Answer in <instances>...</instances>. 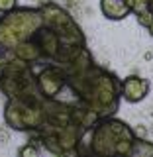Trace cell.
I'll return each mask as SVG.
<instances>
[{"instance_id":"cell-1","label":"cell","mask_w":153,"mask_h":157,"mask_svg":"<svg viewBox=\"0 0 153 157\" xmlns=\"http://www.w3.org/2000/svg\"><path fill=\"white\" fill-rule=\"evenodd\" d=\"M67 88L100 118L112 116L120 106L122 82L96 63H90L81 71L67 73Z\"/></svg>"},{"instance_id":"cell-2","label":"cell","mask_w":153,"mask_h":157,"mask_svg":"<svg viewBox=\"0 0 153 157\" xmlns=\"http://www.w3.org/2000/svg\"><path fill=\"white\" fill-rule=\"evenodd\" d=\"M136 141H137V136L134 134V130L126 122L108 116V118L98 120V124L90 130L88 153L134 157Z\"/></svg>"},{"instance_id":"cell-3","label":"cell","mask_w":153,"mask_h":157,"mask_svg":"<svg viewBox=\"0 0 153 157\" xmlns=\"http://www.w3.org/2000/svg\"><path fill=\"white\" fill-rule=\"evenodd\" d=\"M43 26L39 8H16L0 16V53H12L18 43L32 39Z\"/></svg>"},{"instance_id":"cell-4","label":"cell","mask_w":153,"mask_h":157,"mask_svg":"<svg viewBox=\"0 0 153 157\" xmlns=\"http://www.w3.org/2000/svg\"><path fill=\"white\" fill-rule=\"evenodd\" d=\"M45 96L41 92L24 98H8L4 104V122L8 128L18 132H36L45 124Z\"/></svg>"},{"instance_id":"cell-5","label":"cell","mask_w":153,"mask_h":157,"mask_svg":"<svg viewBox=\"0 0 153 157\" xmlns=\"http://www.w3.org/2000/svg\"><path fill=\"white\" fill-rule=\"evenodd\" d=\"M39 10H41V16H43V26L57 32L65 43L73 47H86L85 33L81 32L78 24L71 18V14L67 10H63L61 6H57L53 2L43 4Z\"/></svg>"},{"instance_id":"cell-6","label":"cell","mask_w":153,"mask_h":157,"mask_svg":"<svg viewBox=\"0 0 153 157\" xmlns=\"http://www.w3.org/2000/svg\"><path fill=\"white\" fill-rule=\"evenodd\" d=\"M39 92L47 98H57L67 88V69L59 63H49L37 73Z\"/></svg>"},{"instance_id":"cell-7","label":"cell","mask_w":153,"mask_h":157,"mask_svg":"<svg viewBox=\"0 0 153 157\" xmlns=\"http://www.w3.org/2000/svg\"><path fill=\"white\" fill-rule=\"evenodd\" d=\"M149 94V81L140 75H130L122 81V98L132 104H137Z\"/></svg>"},{"instance_id":"cell-8","label":"cell","mask_w":153,"mask_h":157,"mask_svg":"<svg viewBox=\"0 0 153 157\" xmlns=\"http://www.w3.org/2000/svg\"><path fill=\"white\" fill-rule=\"evenodd\" d=\"M100 12L108 20H124L132 14L128 0H100Z\"/></svg>"},{"instance_id":"cell-9","label":"cell","mask_w":153,"mask_h":157,"mask_svg":"<svg viewBox=\"0 0 153 157\" xmlns=\"http://www.w3.org/2000/svg\"><path fill=\"white\" fill-rule=\"evenodd\" d=\"M12 57L20 59V61H26V63H36L41 59V49L33 39H26V41L18 43L12 49Z\"/></svg>"},{"instance_id":"cell-10","label":"cell","mask_w":153,"mask_h":157,"mask_svg":"<svg viewBox=\"0 0 153 157\" xmlns=\"http://www.w3.org/2000/svg\"><path fill=\"white\" fill-rule=\"evenodd\" d=\"M149 2L151 0H128V4L132 8V14L137 18L140 26H143V28H147L149 22L153 20V12L149 8Z\"/></svg>"},{"instance_id":"cell-11","label":"cell","mask_w":153,"mask_h":157,"mask_svg":"<svg viewBox=\"0 0 153 157\" xmlns=\"http://www.w3.org/2000/svg\"><path fill=\"white\" fill-rule=\"evenodd\" d=\"M134 157H153V144L137 137L136 147H134Z\"/></svg>"},{"instance_id":"cell-12","label":"cell","mask_w":153,"mask_h":157,"mask_svg":"<svg viewBox=\"0 0 153 157\" xmlns=\"http://www.w3.org/2000/svg\"><path fill=\"white\" fill-rule=\"evenodd\" d=\"M18 8V0H0V14L12 12Z\"/></svg>"},{"instance_id":"cell-13","label":"cell","mask_w":153,"mask_h":157,"mask_svg":"<svg viewBox=\"0 0 153 157\" xmlns=\"http://www.w3.org/2000/svg\"><path fill=\"white\" fill-rule=\"evenodd\" d=\"M37 153H39V147L33 145V141H29L26 147L20 149V155H37Z\"/></svg>"},{"instance_id":"cell-14","label":"cell","mask_w":153,"mask_h":157,"mask_svg":"<svg viewBox=\"0 0 153 157\" xmlns=\"http://www.w3.org/2000/svg\"><path fill=\"white\" fill-rule=\"evenodd\" d=\"M8 63H10V59L6 57V53H0V78H2V75H4V71H6Z\"/></svg>"},{"instance_id":"cell-15","label":"cell","mask_w":153,"mask_h":157,"mask_svg":"<svg viewBox=\"0 0 153 157\" xmlns=\"http://www.w3.org/2000/svg\"><path fill=\"white\" fill-rule=\"evenodd\" d=\"M145 29H147V32H149V36H153V20L149 22V26H147Z\"/></svg>"},{"instance_id":"cell-16","label":"cell","mask_w":153,"mask_h":157,"mask_svg":"<svg viewBox=\"0 0 153 157\" xmlns=\"http://www.w3.org/2000/svg\"><path fill=\"white\" fill-rule=\"evenodd\" d=\"M149 8H151V12H153V0H151V2H149Z\"/></svg>"}]
</instances>
